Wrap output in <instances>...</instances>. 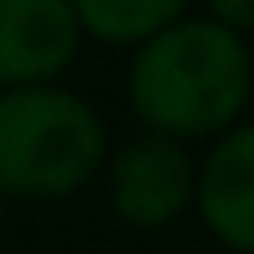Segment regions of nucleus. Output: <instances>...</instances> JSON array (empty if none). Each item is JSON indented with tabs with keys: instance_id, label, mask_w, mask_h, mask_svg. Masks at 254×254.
Here are the masks:
<instances>
[{
	"instance_id": "obj_1",
	"label": "nucleus",
	"mask_w": 254,
	"mask_h": 254,
	"mask_svg": "<svg viewBox=\"0 0 254 254\" xmlns=\"http://www.w3.org/2000/svg\"><path fill=\"white\" fill-rule=\"evenodd\" d=\"M249 105V45L219 20H175L140 40L130 65V110L150 135L204 140Z\"/></svg>"
},
{
	"instance_id": "obj_2",
	"label": "nucleus",
	"mask_w": 254,
	"mask_h": 254,
	"mask_svg": "<svg viewBox=\"0 0 254 254\" xmlns=\"http://www.w3.org/2000/svg\"><path fill=\"white\" fill-rule=\"evenodd\" d=\"M105 165V125L60 85L0 90V194L65 199Z\"/></svg>"
},
{
	"instance_id": "obj_3",
	"label": "nucleus",
	"mask_w": 254,
	"mask_h": 254,
	"mask_svg": "<svg viewBox=\"0 0 254 254\" xmlns=\"http://www.w3.org/2000/svg\"><path fill=\"white\" fill-rule=\"evenodd\" d=\"M194 160L185 155L180 140L165 135H135L130 145H120L110 160V204L125 224L135 229H160L185 214L194 199Z\"/></svg>"
},
{
	"instance_id": "obj_4",
	"label": "nucleus",
	"mask_w": 254,
	"mask_h": 254,
	"mask_svg": "<svg viewBox=\"0 0 254 254\" xmlns=\"http://www.w3.org/2000/svg\"><path fill=\"white\" fill-rule=\"evenodd\" d=\"M70 0H0V90L50 85L80 50Z\"/></svg>"
},
{
	"instance_id": "obj_5",
	"label": "nucleus",
	"mask_w": 254,
	"mask_h": 254,
	"mask_svg": "<svg viewBox=\"0 0 254 254\" xmlns=\"http://www.w3.org/2000/svg\"><path fill=\"white\" fill-rule=\"evenodd\" d=\"M194 204L214 239L254 254V125L229 130L194 175Z\"/></svg>"
},
{
	"instance_id": "obj_6",
	"label": "nucleus",
	"mask_w": 254,
	"mask_h": 254,
	"mask_svg": "<svg viewBox=\"0 0 254 254\" xmlns=\"http://www.w3.org/2000/svg\"><path fill=\"white\" fill-rule=\"evenodd\" d=\"M190 0H70L80 30L110 40V45H140L155 30L175 25Z\"/></svg>"
},
{
	"instance_id": "obj_7",
	"label": "nucleus",
	"mask_w": 254,
	"mask_h": 254,
	"mask_svg": "<svg viewBox=\"0 0 254 254\" xmlns=\"http://www.w3.org/2000/svg\"><path fill=\"white\" fill-rule=\"evenodd\" d=\"M209 5V15L224 25V30H254V0H204Z\"/></svg>"
},
{
	"instance_id": "obj_8",
	"label": "nucleus",
	"mask_w": 254,
	"mask_h": 254,
	"mask_svg": "<svg viewBox=\"0 0 254 254\" xmlns=\"http://www.w3.org/2000/svg\"><path fill=\"white\" fill-rule=\"evenodd\" d=\"M249 95H254V50H249Z\"/></svg>"
},
{
	"instance_id": "obj_9",
	"label": "nucleus",
	"mask_w": 254,
	"mask_h": 254,
	"mask_svg": "<svg viewBox=\"0 0 254 254\" xmlns=\"http://www.w3.org/2000/svg\"><path fill=\"white\" fill-rule=\"evenodd\" d=\"M0 224H5V204H0Z\"/></svg>"
}]
</instances>
